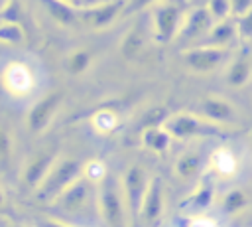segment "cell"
I'll list each match as a JSON object with an SVG mask.
<instances>
[{
	"label": "cell",
	"mask_w": 252,
	"mask_h": 227,
	"mask_svg": "<svg viewBox=\"0 0 252 227\" xmlns=\"http://www.w3.org/2000/svg\"><path fill=\"white\" fill-rule=\"evenodd\" d=\"M83 170H85V164L77 158L57 160L49 170V174L45 176V180L41 182V186L35 189V197L39 201L53 203L71 184H75L83 176Z\"/></svg>",
	"instance_id": "obj_1"
},
{
	"label": "cell",
	"mask_w": 252,
	"mask_h": 227,
	"mask_svg": "<svg viewBox=\"0 0 252 227\" xmlns=\"http://www.w3.org/2000/svg\"><path fill=\"white\" fill-rule=\"evenodd\" d=\"M167 128V132L173 138L179 140H187V138H201V136H226L230 134L234 128L230 126H222L217 124L205 116L193 114V113H175L169 114V118L163 124Z\"/></svg>",
	"instance_id": "obj_2"
},
{
	"label": "cell",
	"mask_w": 252,
	"mask_h": 227,
	"mask_svg": "<svg viewBox=\"0 0 252 227\" xmlns=\"http://www.w3.org/2000/svg\"><path fill=\"white\" fill-rule=\"evenodd\" d=\"M96 193H98V209L106 227H126V211L122 201L124 191L112 174H108L100 184H96Z\"/></svg>",
	"instance_id": "obj_3"
},
{
	"label": "cell",
	"mask_w": 252,
	"mask_h": 227,
	"mask_svg": "<svg viewBox=\"0 0 252 227\" xmlns=\"http://www.w3.org/2000/svg\"><path fill=\"white\" fill-rule=\"evenodd\" d=\"M148 186H150V178H148L146 170L138 164L130 166L122 176V191L126 195L128 215H130V221L134 225L142 219V203H144V195H146Z\"/></svg>",
	"instance_id": "obj_4"
},
{
	"label": "cell",
	"mask_w": 252,
	"mask_h": 227,
	"mask_svg": "<svg viewBox=\"0 0 252 227\" xmlns=\"http://www.w3.org/2000/svg\"><path fill=\"white\" fill-rule=\"evenodd\" d=\"M61 101H63V91H51L39 101H35L33 107H30L28 116H26L28 130L32 134H41L51 124L57 109L61 107Z\"/></svg>",
	"instance_id": "obj_5"
},
{
	"label": "cell",
	"mask_w": 252,
	"mask_h": 227,
	"mask_svg": "<svg viewBox=\"0 0 252 227\" xmlns=\"http://www.w3.org/2000/svg\"><path fill=\"white\" fill-rule=\"evenodd\" d=\"M226 57V47H217V45H199L185 49L181 53L183 63L195 71V73H211L215 71Z\"/></svg>",
	"instance_id": "obj_6"
},
{
	"label": "cell",
	"mask_w": 252,
	"mask_h": 227,
	"mask_svg": "<svg viewBox=\"0 0 252 227\" xmlns=\"http://www.w3.org/2000/svg\"><path fill=\"white\" fill-rule=\"evenodd\" d=\"M183 26V10L179 4H161L154 12V32L156 39L161 43L171 41Z\"/></svg>",
	"instance_id": "obj_7"
},
{
	"label": "cell",
	"mask_w": 252,
	"mask_h": 227,
	"mask_svg": "<svg viewBox=\"0 0 252 227\" xmlns=\"http://www.w3.org/2000/svg\"><path fill=\"white\" fill-rule=\"evenodd\" d=\"M122 6H124L122 0H104L93 6H83L79 8V22H83L93 30H102L118 18Z\"/></svg>",
	"instance_id": "obj_8"
},
{
	"label": "cell",
	"mask_w": 252,
	"mask_h": 227,
	"mask_svg": "<svg viewBox=\"0 0 252 227\" xmlns=\"http://www.w3.org/2000/svg\"><path fill=\"white\" fill-rule=\"evenodd\" d=\"M199 113H201V116H205L217 124H222V126L236 128V124H238L236 109L232 107V103H228L224 97H219V95L203 97L199 103Z\"/></svg>",
	"instance_id": "obj_9"
},
{
	"label": "cell",
	"mask_w": 252,
	"mask_h": 227,
	"mask_svg": "<svg viewBox=\"0 0 252 227\" xmlns=\"http://www.w3.org/2000/svg\"><path fill=\"white\" fill-rule=\"evenodd\" d=\"M55 162H57V150L39 152V154L32 156L30 162L26 164V168H24V174H22L24 186L35 191L41 186V182L45 180V176L49 174V170L53 168Z\"/></svg>",
	"instance_id": "obj_10"
},
{
	"label": "cell",
	"mask_w": 252,
	"mask_h": 227,
	"mask_svg": "<svg viewBox=\"0 0 252 227\" xmlns=\"http://www.w3.org/2000/svg\"><path fill=\"white\" fill-rule=\"evenodd\" d=\"M0 83H2L4 91L26 95V93H30V89L33 85V71L24 61H12L4 67V75H2Z\"/></svg>",
	"instance_id": "obj_11"
},
{
	"label": "cell",
	"mask_w": 252,
	"mask_h": 227,
	"mask_svg": "<svg viewBox=\"0 0 252 227\" xmlns=\"http://www.w3.org/2000/svg\"><path fill=\"white\" fill-rule=\"evenodd\" d=\"M163 211V184L161 178H150V186L142 203V219L148 225H154Z\"/></svg>",
	"instance_id": "obj_12"
},
{
	"label": "cell",
	"mask_w": 252,
	"mask_h": 227,
	"mask_svg": "<svg viewBox=\"0 0 252 227\" xmlns=\"http://www.w3.org/2000/svg\"><path fill=\"white\" fill-rule=\"evenodd\" d=\"M89 184L91 180H87L85 176H81L75 184H71L55 201L53 205L61 207V209H67V211H77L79 207H83L87 195H89Z\"/></svg>",
	"instance_id": "obj_13"
},
{
	"label": "cell",
	"mask_w": 252,
	"mask_h": 227,
	"mask_svg": "<svg viewBox=\"0 0 252 227\" xmlns=\"http://www.w3.org/2000/svg\"><path fill=\"white\" fill-rule=\"evenodd\" d=\"M250 75H252V61H250V55H248V51H240V53L230 61V65H228V69H226V83H228L230 87L238 89V87H244V85L248 83Z\"/></svg>",
	"instance_id": "obj_14"
},
{
	"label": "cell",
	"mask_w": 252,
	"mask_h": 227,
	"mask_svg": "<svg viewBox=\"0 0 252 227\" xmlns=\"http://www.w3.org/2000/svg\"><path fill=\"white\" fill-rule=\"evenodd\" d=\"M41 2L51 14V18L61 26H73L79 22V8H75V4L67 0H41Z\"/></svg>",
	"instance_id": "obj_15"
},
{
	"label": "cell",
	"mask_w": 252,
	"mask_h": 227,
	"mask_svg": "<svg viewBox=\"0 0 252 227\" xmlns=\"http://www.w3.org/2000/svg\"><path fill=\"white\" fill-rule=\"evenodd\" d=\"M171 140H173V136L167 132L165 126H150V128L142 130V144L150 152H156V154L167 152Z\"/></svg>",
	"instance_id": "obj_16"
},
{
	"label": "cell",
	"mask_w": 252,
	"mask_h": 227,
	"mask_svg": "<svg viewBox=\"0 0 252 227\" xmlns=\"http://www.w3.org/2000/svg\"><path fill=\"white\" fill-rule=\"evenodd\" d=\"M213 195H215L213 184L207 182V180H203V182L197 186V189L181 203V207H185V209H189V211H197V213H199V211H205V209L211 207Z\"/></svg>",
	"instance_id": "obj_17"
},
{
	"label": "cell",
	"mask_w": 252,
	"mask_h": 227,
	"mask_svg": "<svg viewBox=\"0 0 252 227\" xmlns=\"http://www.w3.org/2000/svg\"><path fill=\"white\" fill-rule=\"evenodd\" d=\"M209 28H213V16H211V12H209L207 8H199V10H195V12L183 22L181 34H183L185 38H195V36L203 34V32L209 30Z\"/></svg>",
	"instance_id": "obj_18"
},
{
	"label": "cell",
	"mask_w": 252,
	"mask_h": 227,
	"mask_svg": "<svg viewBox=\"0 0 252 227\" xmlns=\"http://www.w3.org/2000/svg\"><path fill=\"white\" fill-rule=\"evenodd\" d=\"M203 170V156L197 152H185L175 162V174L181 180H195Z\"/></svg>",
	"instance_id": "obj_19"
},
{
	"label": "cell",
	"mask_w": 252,
	"mask_h": 227,
	"mask_svg": "<svg viewBox=\"0 0 252 227\" xmlns=\"http://www.w3.org/2000/svg\"><path fill=\"white\" fill-rule=\"evenodd\" d=\"M234 36H238V30L234 24H230L228 20H220L219 24H215L211 28V34H209V41L207 45H217V47H226Z\"/></svg>",
	"instance_id": "obj_20"
},
{
	"label": "cell",
	"mask_w": 252,
	"mask_h": 227,
	"mask_svg": "<svg viewBox=\"0 0 252 227\" xmlns=\"http://www.w3.org/2000/svg\"><path fill=\"white\" fill-rule=\"evenodd\" d=\"M142 47H144V32L140 30V26H134V28L124 36V39H122V43H120V53H122V57H126V59H136V57L140 55Z\"/></svg>",
	"instance_id": "obj_21"
},
{
	"label": "cell",
	"mask_w": 252,
	"mask_h": 227,
	"mask_svg": "<svg viewBox=\"0 0 252 227\" xmlns=\"http://www.w3.org/2000/svg\"><path fill=\"white\" fill-rule=\"evenodd\" d=\"M93 63V53L89 49H75L67 55V61H65V67L69 71V75H83Z\"/></svg>",
	"instance_id": "obj_22"
},
{
	"label": "cell",
	"mask_w": 252,
	"mask_h": 227,
	"mask_svg": "<svg viewBox=\"0 0 252 227\" xmlns=\"http://www.w3.org/2000/svg\"><path fill=\"white\" fill-rule=\"evenodd\" d=\"M26 34L22 30V26L14 20H2L0 22V41L6 45H18L24 43Z\"/></svg>",
	"instance_id": "obj_23"
},
{
	"label": "cell",
	"mask_w": 252,
	"mask_h": 227,
	"mask_svg": "<svg viewBox=\"0 0 252 227\" xmlns=\"http://www.w3.org/2000/svg\"><path fill=\"white\" fill-rule=\"evenodd\" d=\"M220 205H222V211H224L226 215H234V213L242 211V209L248 205V197H246V193H244L242 189L234 188V189H228V191L224 193Z\"/></svg>",
	"instance_id": "obj_24"
},
{
	"label": "cell",
	"mask_w": 252,
	"mask_h": 227,
	"mask_svg": "<svg viewBox=\"0 0 252 227\" xmlns=\"http://www.w3.org/2000/svg\"><path fill=\"white\" fill-rule=\"evenodd\" d=\"M108 174H110V172H108L106 164L100 162V160H91V162H87V164H85V170H83V176H85L87 180L94 182V184H100Z\"/></svg>",
	"instance_id": "obj_25"
},
{
	"label": "cell",
	"mask_w": 252,
	"mask_h": 227,
	"mask_svg": "<svg viewBox=\"0 0 252 227\" xmlns=\"http://www.w3.org/2000/svg\"><path fill=\"white\" fill-rule=\"evenodd\" d=\"M169 118V113L165 107H154L152 111L146 113V116L142 118V126L150 128V126H163L165 120Z\"/></svg>",
	"instance_id": "obj_26"
},
{
	"label": "cell",
	"mask_w": 252,
	"mask_h": 227,
	"mask_svg": "<svg viewBox=\"0 0 252 227\" xmlns=\"http://www.w3.org/2000/svg\"><path fill=\"white\" fill-rule=\"evenodd\" d=\"M207 10L211 12L213 20L220 22V20H226V16L232 12V2L230 0H209Z\"/></svg>",
	"instance_id": "obj_27"
},
{
	"label": "cell",
	"mask_w": 252,
	"mask_h": 227,
	"mask_svg": "<svg viewBox=\"0 0 252 227\" xmlns=\"http://www.w3.org/2000/svg\"><path fill=\"white\" fill-rule=\"evenodd\" d=\"M213 164L220 174H230L234 170V158L228 150H217L213 156Z\"/></svg>",
	"instance_id": "obj_28"
},
{
	"label": "cell",
	"mask_w": 252,
	"mask_h": 227,
	"mask_svg": "<svg viewBox=\"0 0 252 227\" xmlns=\"http://www.w3.org/2000/svg\"><path fill=\"white\" fill-rule=\"evenodd\" d=\"M10 158H12V138H10L8 130L0 126V164L8 166Z\"/></svg>",
	"instance_id": "obj_29"
},
{
	"label": "cell",
	"mask_w": 252,
	"mask_h": 227,
	"mask_svg": "<svg viewBox=\"0 0 252 227\" xmlns=\"http://www.w3.org/2000/svg\"><path fill=\"white\" fill-rule=\"evenodd\" d=\"M114 124H116V116H114L112 113H100V114L94 118V126H96V130H100L102 134L110 132V130L114 128Z\"/></svg>",
	"instance_id": "obj_30"
},
{
	"label": "cell",
	"mask_w": 252,
	"mask_h": 227,
	"mask_svg": "<svg viewBox=\"0 0 252 227\" xmlns=\"http://www.w3.org/2000/svg\"><path fill=\"white\" fill-rule=\"evenodd\" d=\"M236 30L242 39H252V8L246 14H242L240 22L236 24Z\"/></svg>",
	"instance_id": "obj_31"
},
{
	"label": "cell",
	"mask_w": 252,
	"mask_h": 227,
	"mask_svg": "<svg viewBox=\"0 0 252 227\" xmlns=\"http://www.w3.org/2000/svg\"><path fill=\"white\" fill-rule=\"evenodd\" d=\"M35 227H73V225H67L59 219H51V217H41L35 221Z\"/></svg>",
	"instance_id": "obj_32"
},
{
	"label": "cell",
	"mask_w": 252,
	"mask_h": 227,
	"mask_svg": "<svg viewBox=\"0 0 252 227\" xmlns=\"http://www.w3.org/2000/svg\"><path fill=\"white\" fill-rule=\"evenodd\" d=\"M234 14H246L252 8V0H230Z\"/></svg>",
	"instance_id": "obj_33"
},
{
	"label": "cell",
	"mask_w": 252,
	"mask_h": 227,
	"mask_svg": "<svg viewBox=\"0 0 252 227\" xmlns=\"http://www.w3.org/2000/svg\"><path fill=\"white\" fill-rule=\"evenodd\" d=\"M158 2H161V0H132V2H130V8H128V12H136V10L148 8V6H152V4H158Z\"/></svg>",
	"instance_id": "obj_34"
},
{
	"label": "cell",
	"mask_w": 252,
	"mask_h": 227,
	"mask_svg": "<svg viewBox=\"0 0 252 227\" xmlns=\"http://www.w3.org/2000/svg\"><path fill=\"white\" fill-rule=\"evenodd\" d=\"M10 2H12V0H0V14H4V12L8 10V6H10Z\"/></svg>",
	"instance_id": "obj_35"
},
{
	"label": "cell",
	"mask_w": 252,
	"mask_h": 227,
	"mask_svg": "<svg viewBox=\"0 0 252 227\" xmlns=\"http://www.w3.org/2000/svg\"><path fill=\"white\" fill-rule=\"evenodd\" d=\"M4 203V191H2V188H0V205Z\"/></svg>",
	"instance_id": "obj_36"
},
{
	"label": "cell",
	"mask_w": 252,
	"mask_h": 227,
	"mask_svg": "<svg viewBox=\"0 0 252 227\" xmlns=\"http://www.w3.org/2000/svg\"><path fill=\"white\" fill-rule=\"evenodd\" d=\"M2 93H4V87H2V83H0V95H2Z\"/></svg>",
	"instance_id": "obj_37"
},
{
	"label": "cell",
	"mask_w": 252,
	"mask_h": 227,
	"mask_svg": "<svg viewBox=\"0 0 252 227\" xmlns=\"http://www.w3.org/2000/svg\"><path fill=\"white\" fill-rule=\"evenodd\" d=\"M67 2H71V4H73V0H67Z\"/></svg>",
	"instance_id": "obj_38"
},
{
	"label": "cell",
	"mask_w": 252,
	"mask_h": 227,
	"mask_svg": "<svg viewBox=\"0 0 252 227\" xmlns=\"http://www.w3.org/2000/svg\"><path fill=\"white\" fill-rule=\"evenodd\" d=\"M0 47H2V41H0Z\"/></svg>",
	"instance_id": "obj_39"
}]
</instances>
